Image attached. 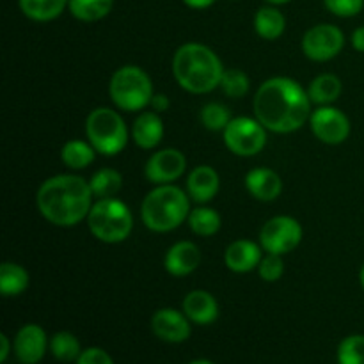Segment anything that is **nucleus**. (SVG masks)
Returning a JSON list of instances; mask_svg holds the SVG:
<instances>
[{
	"label": "nucleus",
	"mask_w": 364,
	"mask_h": 364,
	"mask_svg": "<svg viewBox=\"0 0 364 364\" xmlns=\"http://www.w3.org/2000/svg\"><path fill=\"white\" fill-rule=\"evenodd\" d=\"M255 116L274 134H291L311 117L308 89L290 77H274L263 82L252 100Z\"/></svg>",
	"instance_id": "obj_1"
},
{
	"label": "nucleus",
	"mask_w": 364,
	"mask_h": 364,
	"mask_svg": "<svg viewBox=\"0 0 364 364\" xmlns=\"http://www.w3.org/2000/svg\"><path fill=\"white\" fill-rule=\"evenodd\" d=\"M89 181L77 174H57L41 183L36 194L39 213L50 224L59 228H73L87 219L92 208Z\"/></svg>",
	"instance_id": "obj_2"
},
{
	"label": "nucleus",
	"mask_w": 364,
	"mask_h": 364,
	"mask_svg": "<svg viewBox=\"0 0 364 364\" xmlns=\"http://www.w3.org/2000/svg\"><path fill=\"white\" fill-rule=\"evenodd\" d=\"M224 66L215 52L201 43H185L173 57L178 85L192 95H206L220 85Z\"/></svg>",
	"instance_id": "obj_3"
},
{
	"label": "nucleus",
	"mask_w": 364,
	"mask_h": 364,
	"mask_svg": "<svg viewBox=\"0 0 364 364\" xmlns=\"http://www.w3.org/2000/svg\"><path fill=\"white\" fill-rule=\"evenodd\" d=\"M191 213V196L173 183L156 185L141 205L142 223L155 233H169L180 228Z\"/></svg>",
	"instance_id": "obj_4"
},
{
	"label": "nucleus",
	"mask_w": 364,
	"mask_h": 364,
	"mask_svg": "<svg viewBox=\"0 0 364 364\" xmlns=\"http://www.w3.org/2000/svg\"><path fill=\"white\" fill-rule=\"evenodd\" d=\"M89 231L103 244H121L134 230V217L130 208L116 198L98 199L92 203L87 215Z\"/></svg>",
	"instance_id": "obj_5"
},
{
	"label": "nucleus",
	"mask_w": 364,
	"mask_h": 364,
	"mask_svg": "<svg viewBox=\"0 0 364 364\" xmlns=\"http://www.w3.org/2000/svg\"><path fill=\"white\" fill-rule=\"evenodd\" d=\"M153 82L142 68L128 64L114 71L109 82V96L114 105L124 112H139L151 103Z\"/></svg>",
	"instance_id": "obj_6"
},
{
	"label": "nucleus",
	"mask_w": 364,
	"mask_h": 364,
	"mask_svg": "<svg viewBox=\"0 0 364 364\" xmlns=\"http://www.w3.org/2000/svg\"><path fill=\"white\" fill-rule=\"evenodd\" d=\"M85 135L98 153L105 156L119 155L128 144V128L124 119L109 107L91 110L85 119Z\"/></svg>",
	"instance_id": "obj_7"
},
{
	"label": "nucleus",
	"mask_w": 364,
	"mask_h": 364,
	"mask_svg": "<svg viewBox=\"0 0 364 364\" xmlns=\"http://www.w3.org/2000/svg\"><path fill=\"white\" fill-rule=\"evenodd\" d=\"M267 128L256 117H233L223 132L226 148L237 156H255L267 146Z\"/></svg>",
	"instance_id": "obj_8"
},
{
	"label": "nucleus",
	"mask_w": 364,
	"mask_h": 364,
	"mask_svg": "<svg viewBox=\"0 0 364 364\" xmlns=\"http://www.w3.org/2000/svg\"><path fill=\"white\" fill-rule=\"evenodd\" d=\"M302 242V226L290 215H276L263 224L259 231V245L265 252L288 255Z\"/></svg>",
	"instance_id": "obj_9"
},
{
	"label": "nucleus",
	"mask_w": 364,
	"mask_h": 364,
	"mask_svg": "<svg viewBox=\"0 0 364 364\" xmlns=\"http://www.w3.org/2000/svg\"><path fill=\"white\" fill-rule=\"evenodd\" d=\"M345 46V34L333 23H318L308 28L302 38V52L309 60L327 63L341 53Z\"/></svg>",
	"instance_id": "obj_10"
},
{
	"label": "nucleus",
	"mask_w": 364,
	"mask_h": 364,
	"mask_svg": "<svg viewBox=\"0 0 364 364\" xmlns=\"http://www.w3.org/2000/svg\"><path fill=\"white\" fill-rule=\"evenodd\" d=\"M309 127H311L313 135L320 142L329 146L341 144L350 135V121H348L347 114L331 105H323L313 110L311 117H309Z\"/></svg>",
	"instance_id": "obj_11"
},
{
	"label": "nucleus",
	"mask_w": 364,
	"mask_h": 364,
	"mask_svg": "<svg viewBox=\"0 0 364 364\" xmlns=\"http://www.w3.org/2000/svg\"><path fill=\"white\" fill-rule=\"evenodd\" d=\"M187 169V159L180 149L166 148L153 153L144 167V176L153 185H167L180 180Z\"/></svg>",
	"instance_id": "obj_12"
},
{
	"label": "nucleus",
	"mask_w": 364,
	"mask_h": 364,
	"mask_svg": "<svg viewBox=\"0 0 364 364\" xmlns=\"http://www.w3.org/2000/svg\"><path fill=\"white\" fill-rule=\"evenodd\" d=\"M151 331L167 343H181L191 336V320L183 311L162 308L151 316Z\"/></svg>",
	"instance_id": "obj_13"
},
{
	"label": "nucleus",
	"mask_w": 364,
	"mask_h": 364,
	"mask_svg": "<svg viewBox=\"0 0 364 364\" xmlns=\"http://www.w3.org/2000/svg\"><path fill=\"white\" fill-rule=\"evenodd\" d=\"M50 345L46 333L38 323H27L21 327L14 338V354L21 364H38L45 358Z\"/></svg>",
	"instance_id": "obj_14"
},
{
	"label": "nucleus",
	"mask_w": 364,
	"mask_h": 364,
	"mask_svg": "<svg viewBox=\"0 0 364 364\" xmlns=\"http://www.w3.org/2000/svg\"><path fill=\"white\" fill-rule=\"evenodd\" d=\"M263 247L256 242L240 238V240L231 242L224 251V263L228 269L235 274L252 272L259 265L263 258Z\"/></svg>",
	"instance_id": "obj_15"
},
{
	"label": "nucleus",
	"mask_w": 364,
	"mask_h": 364,
	"mask_svg": "<svg viewBox=\"0 0 364 364\" xmlns=\"http://www.w3.org/2000/svg\"><path fill=\"white\" fill-rule=\"evenodd\" d=\"M201 263V251L194 242L181 240L171 245L164 258V267L167 274L174 277H185L194 272Z\"/></svg>",
	"instance_id": "obj_16"
},
{
	"label": "nucleus",
	"mask_w": 364,
	"mask_h": 364,
	"mask_svg": "<svg viewBox=\"0 0 364 364\" xmlns=\"http://www.w3.org/2000/svg\"><path fill=\"white\" fill-rule=\"evenodd\" d=\"M245 188L255 199L263 203L276 201L283 192V181L276 171L269 167H256L245 174Z\"/></svg>",
	"instance_id": "obj_17"
},
{
	"label": "nucleus",
	"mask_w": 364,
	"mask_h": 364,
	"mask_svg": "<svg viewBox=\"0 0 364 364\" xmlns=\"http://www.w3.org/2000/svg\"><path fill=\"white\" fill-rule=\"evenodd\" d=\"M181 309L187 318L198 326H210L219 316V302L206 290H192L185 295Z\"/></svg>",
	"instance_id": "obj_18"
},
{
	"label": "nucleus",
	"mask_w": 364,
	"mask_h": 364,
	"mask_svg": "<svg viewBox=\"0 0 364 364\" xmlns=\"http://www.w3.org/2000/svg\"><path fill=\"white\" fill-rule=\"evenodd\" d=\"M220 187L219 174L210 166H198L187 176V194L198 205L212 201Z\"/></svg>",
	"instance_id": "obj_19"
},
{
	"label": "nucleus",
	"mask_w": 364,
	"mask_h": 364,
	"mask_svg": "<svg viewBox=\"0 0 364 364\" xmlns=\"http://www.w3.org/2000/svg\"><path fill=\"white\" fill-rule=\"evenodd\" d=\"M132 139L141 149H155L164 139V121L155 110H146L132 124Z\"/></svg>",
	"instance_id": "obj_20"
},
{
	"label": "nucleus",
	"mask_w": 364,
	"mask_h": 364,
	"mask_svg": "<svg viewBox=\"0 0 364 364\" xmlns=\"http://www.w3.org/2000/svg\"><path fill=\"white\" fill-rule=\"evenodd\" d=\"M287 28V18L276 6H263L255 14V31L256 34L267 41H276L284 34Z\"/></svg>",
	"instance_id": "obj_21"
},
{
	"label": "nucleus",
	"mask_w": 364,
	"mask_h": 364,
	"mask_svg": "<svg viewBox=\"0 0 364 364\" xmlns=\"http://www.w3.org/2000/svg\"><path fill=\"white\" fill-rule=\"evenodd\" d=\"M341 91H343V84H341V80L336 75L322 73L309 84L308 96L311 103L323 107L336 102L341 96Z\"/></svg>",
	"instance_id": "obj_22"
},
{
	"label": "nucleus",
	"mask_w": 364,
	"mask_h": 364,
	"mask_svg": "<svg viewBox=\"0 0 364 364\" xmlns=\"http://www.w3.org/2000/svg\"><path fill=\"white\" fill-rule=\"evenodd\" d=\"M70 0H18L20 11L32 21H52L59 18Z\"/></svg>",
	"instance_id": "obj_23"
},
{
	"label": "nucleus",
	"mask_w": 364,
	"mask_h": 364,
	"mask_svg": "<svg viewBox=\"0 0 364 364\" xmlns=\"http://www.w3.org/2000/svg\"><path fill=\"white\" fill-rule=\"evenodd\" d=\"M96 149L91 142L78 141V139H71L60 149V160L66 167L75 171L85 169L91 166L96 159Z\"/></svg>",
	"instance_id": "obj_24"
},
{
	"label": "nucleus",
	"mask_w": 364,
	"mask_h": 364,
	"mask_svg": "<svg viewBox=\"0 0 364 364\" xmlns=\"http://www.w3.org/2000/svg\"><path fill=\"white\" fill-rule=\"evenodd\" d=\"M28 272L18 263L6 262L0 265V291L4 297H16L28 288Z\"/></svg>",
	"instance_id": "obj_25"
},
{
	"label": "nucleus",
	"mask_w": 364,
	"mask_h": 364,
	"mask_svg": "<svg viewBox=\"0 0 364 364\" xmlns=\"http://www.w3.org/2000/svg\"><path fill=\"white\" fill-rule=\"evenodd\" d=\"M114 7V0H70L68 9L78 21L92 23L109 16Z\"/></svg>",
	"instance_id": "obj_26"
},
{
	"label": "nucleus",
	"mask_w": 364,
	"mask_h": 364,
	"mask_svg": "<svg viewBox=\"0 0 364 364\" xmlns=\"http://www.w3.org/2000/svg\"><path fill=\"white\" fill-rule=\"evenodd\" d=\"M89 187H91L92 196L96 199L116 198L123 187V176L116 169L105 167V169H100L92 174L91 180H89Z\"/></svg>",
	"instance_id": "obj_27"
},
{
	"label": "nucleus",
	"mask_w": 364,
	"mask_h": 364,
	"mask_svg": "<svg viewBox=\"0 0 364 364\" xmlns=\"http://www.w3.org/2000/svg\"><path fill=\"white\" fill-rule=\"evenodd\" d=\"M187 223L192 233L198 237H213L220 230L223 220H220L217 210L208 208V206H198V208L191 210Z\"/></svg>",
	"instance_id": "obj_28"
},
{
	"label": "nucleus",
	"mask_w": 364,
	"mask_h": 364,
	"mask_svg": "<svg viewBox=\"0 0 364 364\" xmlns=\"http://www.w3.org/2000/svg\"><path fill=\"white\" fill-rule=\"evenodd\" d=\"M50 352H52L53 358L60 363H71L80 358L82 350L80 341L77 340V336L68 331H60V333H55L52 338H50V345H48Z\"/></svg>",
	"instance_id": "obj_29"
},
{
	"label": "nucleus",
	"mask_w": 364,
	"mask_h": 364,
	"mask_svg": "<svg viewBox=\"0 0 364 364\" xmlns=\"http://www.w3.org/2000/svg\"><path fill=\"white\" fill-rule=\"evenodd\" d=\"M199 117H201L203 127L210 132H224V128L233 119L230 109L226 105H223V103L217 102L206 103L201 109V116Z\"/></svg>",
	"instance_id": "obj_30"
},
{
	"label": "nucleus",
	"mask_w": 364,
	"mask_h": 364,
	"mask_svg": "<svg viewBox=\"0 0 364 364\" xmlns=\"http://www.w3.org/2000/svg\"><path fill=\"white\" fill-rule=\"evenodd\" d=\"M219 87L223 89L224 95H228L230 98H242V96L247 95L249 89H251V82H249V77L242 70L228 68V70H224Z\"/></svg>",
	"instance_id": "obj_31"
},
{
	"label": "nucleus",
	"mask_w": 364,
	"mask_h": 364,
	"mask_svg": "<svg viewBox=\"0 0 364 364\" xmlns=\"http://www.w3.org/2000/svg\"><path fill=\"white\" fill-rule=\"evenodd\" d=\"M338 363L340 364H364V336L352 334L347 336L338 347Z\"/></svg>",
	"instance_id": "obj_32"
},
{
	"label": "nucleus",
	"mask_w": 364,
	"mask_h": 364,
	"mask_svg": "<svg viewBox=\"0 0 364 364\" xmlns=\"http://www.w3.org/2000/svg\"><path fill=\"white\" fill-rule=\"evenodd\" d=\"M258 274L263 281H267V283H276V281H279L284 274L283 256L267 252L262 258V262H259Z\"/></svg>",
	"instance_id": "obj_33"
},
{
	"label": "nucleus",
	"mask_w": 364,
	"mask_h": 364,
	"mask_svg": "<svg viewBox=\"0 0 364 364\" xmlns=\"http://www.w3.org/2000/svg\"><path fill=\"white\" fill-rule=\"evenodd\" d=\"M327 11L340 18L358 16L364 9V0H323Z\"/></svg>",
	"instance_id": "obj_34"
},
{
	"label": "nucleus",
	"mask_w": 364,
	"mask_h": 364,
	"mask_svg": "<svg viewBox=\"0 0 364 364\" xmlns=\"http://www.w3.org/2000/svg\"><path fill=\"white\" fill-rule=\"evenodd\" d=\"M77 364H114V361L103 348L91 347L82 352L80 358L77 359Z\"/></svg>",
	"instance_id": "obj_35"
},
{
	"label": "nucleus",
	"mask_w": 364,
	"mask_h": 364,
	"mask_svg": "<svg viewBox=\"0 0 364 364\" xmlns=\"http://www.w3.org/2000/svg\"><path fill=\"white\" fill-rule=\"evenodd\" d=\"M149 105H151V109L155 110V112H159V114L166 112V110L169 109V105H171V100L167 98L164 92H156V95H153L151 103H149Z\"/></svg>",
	"instance_id": "obj_36"
},
{
	"label": "nucleus",
	"mask_w": 364,
	"mask_h": 364,
	"mask_svg": "<svg viewBox=\"0 0 364 364\" xmlns=\"http://www.w3.org/2000/svg\"><path fill=\"white\" fill-rule=\"evenodd\" d=\"M352 46H354L358 52L364 53V25H361V27H358L352 32Z\"/></svg>",
	"instance_id": "obj_37"
},
{
	"label": "nucleus",
	"mask_w": 364,
	"mask_h": 364,
	"mask_svg": "<svg viewBox=\"0 0 364 364\" xmlns=\"http://www.w3.org/2000/svg\"><path fill=\"white\" fill-rule=\"evenodd\" d=\"M217 0H183V4L187 7H191V9H208V7H212L213 4H215Z\"/></svg>",
	"instance_id": "obj_38"
},
{
	"label": "nucleus",
	"mask_w": 364,
	"mask_h": 364,
	"mask_svg": "<svg viewBox=\"0 0 364 364\" xmlns=\"http://www.w3.org/2000/svg\"><path fill=\"white\" fill-rule=\"evenodd\" d=\"M0 347H2V352H0V361L6 363L7 358H9V350H11V341L6 334H0Z\"/></svg>",
	"instance_id": "obj_39"
},
{
	"label": "nucleus",
	"mask_w": 364,
	"mask_h": 364,
	"mask_svg": "<svg viewBox=\"0 0 364 364\" xmlns=\"http://www.w3.org/2000/svg\"><path fill=\"white\" fill-rule=\"evenodd\" d=\"M265 2L270 4V6H283V4L291 2V0H265Z\"/></svg>",
	"instance_id": "obj_40"
},
{
	"label": "nucleus",
	"mask_w": 364,
	"mask_h": 364,
	"mask_svg": "<svg viewBox=\"0 0 364 364\" xmlns=\"http://www.w3.org/2000/svg\"><path fill=\"white\" fill-rule=\"evenodd\" d=\"M188 364H213V363L208 361V359H196V361H192Z\"/></svg>",
	"instance_id": "obj_41"
},
{
	"label": "nucleus",
	"mask_w": 364,
	"mask_h": 364,
	"mask_svg": "<svg viewBox=\"0 0 364 364\" xmlns=\"http://www.w3.org/2000/svg\"><path fill=\"white\" fill-rule=\"evenodd\" d=\"M359 281H361V287L364 290V265L361 267V272H359Z\"/></svg>",
	"instance_id": "obj_42"
}]
</instances>
